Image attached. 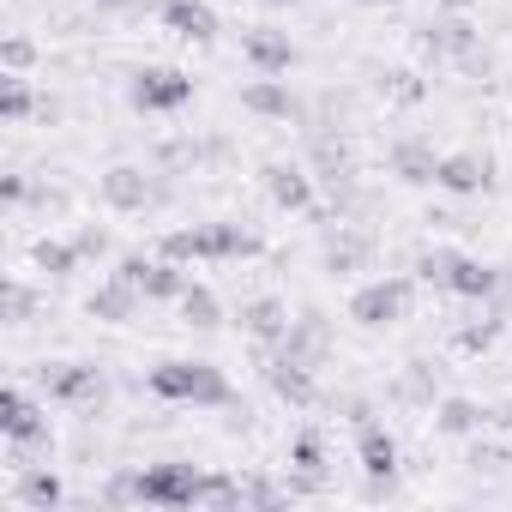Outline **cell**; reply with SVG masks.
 Returning <instances> with one entry per match:
<instances>
[{
	"label": "cell",
	"mask_w": 512,
	"mask_h": 512,
	"mask_svg": "<svg viewBox=\"0 0 512 512\" xmlns=\"http://www.w3.org/2000/svg\"><path fill=\"white\" fill-rule=\"evenodd\" d=\"M103 500L109 506H127V500H139V506H241V482L205 476L193 464H157V470L121 476Z\"/></svg>",
	"instance_id": "obj_1"
},
{
	"label": "cell",
	"mask_w": 512,
	"mask_h": 512,
	"mask_svg": "<svg viewBox=\"0 0 512 512\" xmlns=\"http://www.w3.org/2000/svg\"><path fill=\"white\" fill-rule=\"evenodd\" d=\"M169 260H253L260 253V229H247V223H193V229H169L163 247Z\"/></svg>",
	"instance_id": "obj_2"
},
{
	"label": "cell",
	"mask_w": 512,
	"mask_h": 512,
	"mask_svg": "<svg viewBox=\"0 0 512 512\" xmlns=\"http://www.w3.org/2000/svg\"><path fill=\"white\" fill-rule=\"evenodd\" d=\"M145 392L163 398V404H193V410H205V404H229V398H235L229 374L211 368V362H157V368L145 374Z\"/></svg>",
	"instance_id": "obj_3"
},
{
	"label": "cell",
	"mask_w": 512,
	"mask_h": 512,
	"mask_svg": "<svg viewBox=\"0 0 512 512\" xmlns=\"http://www.w3.org/2000/svg\"><path fill=\"white\" fill-rule=\"evenodd\" d=\"M115 278H127L145 302H181V290H187V272H181V260H169V253H127L115 266Z\"/></svg>",
	"instance_id": "obj_4"
},
{
	"label": "cell",
	"mask_w": 512,
	"mask_h": 512,
	"mask_svg": "<svg viewBox=\"0 0 512 512\" xmlns=\"http://www.w3.org/2000/svg\"><path fill=\"white\" fill-rule=\"evenodd\" d=\"M0 434H7V446H19V452L49 446V416H43V404H37L25 386H7V392H0Z\"/></svg>",
	"instance_id": "obj_5"
},
{
	"label": "cell",
	"mask_w": 512,
	"mask_h": 512,
	"mask_svg": "<svg viewBox=\"0 0 512 512\" xmlns=\"http://www.w3.org/2000/svg\"><path fill=\"white\" fill-rule=\"evenodd\" d=\"M127 97H133V109H145V115H175V109L193 103V79L175 73V67H145V73H133Z\"/></svg>",
	"instance_id": "obj_6"
},
{
	"label": "cell",
	"mask_w": 512,
	"mask_h": 512,
	"mask_svg": "<svg viewBox=\"0 0 512 512\" xmlns=\"http://www.w3.org/2000/svg\"><path fill=\"white\" fill-rule=\"evenodd\" d=\"M410 278H374V284H362L356 296H350V320L356 326H392V320H404V308H410Z\"/></svg>",
	"instance_id": "obj_7"
},
{
	"label": "cell",
	"mask_w": 512,
	"mask_h": 512,
	"mask_svg": "<svg viewBox=\"0 0 512 512\" xmlns=\"http://www.w3.org/2000/svg\"><path fill=\"white\" fill-rule=\"evenodd\" d=\"M43 392H49L55 404H67V410H97V398H103V368H97V362H55V368H43Z\"/></svg>",
	"instance_id": "obj_8"
},
{
	"label": "cell",
	"mask_w": 512,
	"mask_h": 512,
	"mask_svg": "<svg viewBox=\"0 0 512 512\" xmlns=\"http://www.w3.org/2000/svg\"><path fill=\"white\" fill-rule=\"evenodd\" d=\"M241 55H247L253 73H290V67H296V43H290V31H272V25L241 31Z\"/></svg>",
	"instance_id": "obj_9"
},
{
	"label": "cell",
	"mask_w": 512,
	"mask_h": 512,
	"mask_svg": "<svg viewBox=\"0 0 512 512\" xmlns=\"http://www.w3.org/2000/svg\"><path fill=\"white\" fill-rule=\"evenodd\" d=\"M434 187H446V193H458V199L488 193V187H494V163H488V157H476V151H446V157H440Z\"/></svg>",
	"instance_id": "obj_10"
},
{
	"label": "cell",
	"mask_w": 512,
	"mask_h": 512,
	"mask_svg": "<svg viewBox=\"0 0 512 512\" xmlns=\"http://www.w3.org/2000/svg\"><path fill=\"white\" fill-rule=\"evenodd\" d=\"M356 458H362V470L374 476V494H380V482H392L398 476V440L368 416V422H356Z\"/></svg>",
	"instance_id": "obj_11"
},
{
	"label": "cell",
	"mask_w": 512,
	"mask_h": 512,
	"mask_svg": "<svg viewBox=\"0 0 512 512\" xmlns=\"http://www.w3.org/2000/svg\"><path fill=\"white\" fill-rule=\"evenodd\" d=\"M103 199H109L115 211H145V205H157V199H163V187H157L145 169L121 163V169H109V175H103Z\"/></svg>",
	"instance_id": "obj_12"
},
{
	"label": "cell",
	"mask_w": 512,
	"mask_h": 512,
	"mask_svg": "<svg viewBox=\"0 0 512 512\" xmlns=\"http://www.w3.org/2000/svg\"><path fill=\"white\" fill-rule=\"evenodd\" d=\"M241 332L253 338V344H284V332H290V308L278 302V296H253V302H241Z\"/></svg>",
	"instance_id": "obj_13"
},
{
	"label": "cell",
	"mask_w": 512,
	"mask_h": 512,
	"mask_svg": "<svg viewBox=\"0 0 512 512\" xmlns=\"http://www.w3.org/2000/svg\"><path fill=\"white\" fill-rule=\"evenodd\" d=\"M266 193L278 211H314V175L302 163H272L266 169Z\"/></svg>",
	"instance_id": "obj_14"
},
{
	"label": "cell",
	"mask_w": 512,
	"mask_h": 512,
	"mask_svg": "<svg viewBox=\"0 0 512 512\" xmlns=\"http://www.w3.org/2000/svg\"><path fill=\"white\" fill-rule=\"evenodd\" d=\"M157 19H163L175 37H187V43H211V37H217V13L205 7V0H163Z\"/></svg>",
	"instance_id": "obj_15"
},
{
	"label": "cell",
	"mask_w": 512,
	"mask_h": 512,
	"mask_svg": "<svg viewBox=\"0 0 512 512\" xmlns=\"http://www.w3.org/2000/svg\"><path fill=\"white\" fill-rule=\"evenodd\" d=\"M241 109L247 115H266V121H290L296 115V97H290V85L278 73H260V79L241 91Z\"/></svg>",
	"instance_id": "obj_16"
},
{
	"label": "cell",
	"mask_w": 512,
	"mask_h": 512,
	"mask_svg": "<svg viewBox=\"0 0 512 512\" xmlns=\"http://www.w3.org/2000/svg\"><path fill=\"white\" fill-rule=\"evenodd\" d=\"M266 380L284 404H314V368L308 362H290V356L266 350Z\"/></svg>",
	"instance_id": "obj_17"
},
{
	"label": "cell",
	"mask_w": 512,
	"mask_h": 512,
	"mask_svg": "<svg viewBox=\"0 0 512 512\" xmlns=\"http://www.w3.org/2000/svg\"><path fill=\"white\" fill-rule=\"evenodd\" d=\"M494 290H500V278H494L482 260L458 253V266H452V278H446V296H458V302H488Z\"/></svg>",
	"instance_id": "obj_18"
},
{
	"label": "cell",
	"mask_w": 512,
	"mask_h": 512,
	"mask_svg": "<svg viewBox=\"0 0 512 512\" xmlns=\"http://www.w3.org/2000/svg\"><path fill=\"white\" fill-rule=\"evenodd\" d=\"M392 169H398V181L428 187V181L440 175V157H434V145H428V139H398V145H392Z\"/></svg>",
	"instance_id": "obj_19"
},
{
	"label": "cell",
	"mask_w": 512,
	"mask_h": 512,
	"mask_svg": "<svg viewBox=\"0 0 512 512\" xmlns=\"http://www.w3.org/2000/svg\"><path fill=\"white\" fill-rule=\"evenodd\" d=\"M434 422H440L446 434H482V428L494 422V410H482L476 398H440V404H434Z\"/></svg>",
	"instance_id": "obj_20"
},
{
	"label": "cell",
	"mask_w": 512,
	"mask_h": 512,
	"mask_svg": "<svg viewBox=\"0 0 512 512\" xmlns=\"http://www.w3.org/2000/svg\"><path fill=\"white\" fill-rule=\"evenodd\" d=\"M133 308H139V290H133L127 278H115V272H109V284L91 296V314H97V320H133Z\"/></svg>",
	"instance_id": "obj_21"
},
{
	"label": "cell",
	"mask_w": 512,
	"mask_h": 512,
	"mask_svg": "<svg viewBox=\"0 0 512 512\" xmlns=\"http://www.w3.org/2000/svg\"><path fill=\"white\" fill-rule=\"evenodd\" d=\"M181 320L199 326V332H211V326L223 320V308H217V296H211L205 284H187V290H181Z\"/></svg>",
	"instance_id": "obj_22"
},
{
	"label": "cell",
	"mask_w": 512,
	"mask_h": 512,
	"mask_svg": "<svg viewBox=\"0 0 512 512\" xmlns=\"http://www.w3.org/2000/svg\"><path fill=\"white\" fill-rule=\"evenodd\" d=\"M290 464H296V476H302L308 488H320V476H326V446H320V434H296Z\"/></svg>",
	"instance_id": "obj_23"
},
{
	"label": "cell",
	"mask_w": 512,
	"mask_h": 512,
	"mask_svg": "<svg viewBox=\"0 0 512 512\" xmlns=\"http://www.w3.org/2000/svg\"><path fill=\"white\" fill-rule=\"evenodd\" d=\"M79 260H85V253H79L73 241H49V235L37 241V266H43L49 278H67V272H79Z\"/></svg>",
	"instance_id": "obj_24"
},
{
	"label": "cell",
	"mask_w": 512,
	"mask_h": 512,
	"mask_svg": "<svg viewBox=\"0 0 512 512\" xmlns=\"http://www.w3.org/2000/svg\"><path fill=\"white\" fill-rule=\"evenodd\" d=\"M494 338H500V314H494V308H482V314H476L470 326H458V350H464V356H476V350H488Z\"/></svg>",
	"instance_id": "obj_25"
},
{
	"label": "cell",
	"mask_w": 512,
	"mask_h": 512,
	"mask_svg": "<svg viewBox=\"0 0 512 512\" xmlns=\"http://www.w3.org/2000/svg\"><path fill=\"white\" fill-rule=\"evenodd\" d=\"M19 500H25V506H61V482H55L49 470H25V476H19Z\"/></svg>",
	"instance_id": "obj_26"
},
{
	"label": "cell",
	"mask_w": 512,
	"mask_h": 512,
	"mask_svg": "<svg viewBox=\"0 0 512 512\" xmlns=\"http://www.w3.org/2000/svg\"><path fill=\"white\" fill-rule=\"evenodd\" d=\"M362 253H368V241H362V235H338V241H332V253H326V266L344 278V272H356Z\"/></svg>",
	"instance_id": "obj_27"
},
{
	"label": "cell",
	"mask_w": 512,
	"mask_h": 512,
	"mask_svg": "<svg viewBox=\"0 0 512 512\" xmlns=\"http://www.w3.org/2000/svg\"><path fill=\"white\" fill-rule=\"evenodd\" d=\"M0 109H7V121H25V115H31V85H25V73H7V97H0Z\"/></svg>",
	"instance_id": "obj_28"
},
{
	"label": "cell",
	"mask_w": 512,
	"mask_h": 512,
	"mask_svg": "<svg viewBox=\"0 0 512 512\" xmlns=\"http://www.w3.org/2000/svg\"><path fill=\"white\" fill-rule=\"evenodd\" d=\"M434 368L428 362H410V380H404V398H416V404H434Z\"/></svg>",
	"instance_id": "obj_29"
},
{
	"label": "cell",
	"mask_w": 512,
	"mask_h": 512,
	"mask_svg": "<svg viewBox=\"0 0 512 512\" xmlns=\"http://www.w3.org/2000/svg\"><path fill=\"white\" fill-rule=\"evenodd\" d=\"M0 61H7V73H25V67H31V43H25V37H7Z\"/></svg>",
	"instance_id": "obj_30"
},
{
	"label": "cell",
	"mask_w": 512,
	"mask_h": 512,
	"mask_svg": "<svg viewBox=\"0 0 512 512\" xmlns=\"http://www.w3.org/2000/svg\"><path fill=\"white\" fill-rule=\"evenodd\" d=\"M73 247L85 253V260H91V253H109V229H79V235H73Z\"/></svg>",
	"instance_id": "obj_31"
},
{
	"label": "cell",
	"mask_w": 512,
	"mask_h": 512,
	"mask_svg": "<svg viewBox=\"0 0 512 512\" xmlns=\"http://www.w3.org/2000/svg\"><path fill=\"white\" fill-rule=\"evenodd\" d=\"M97 7H109V13H133V7H145V0H97Z\"/></svg>",
	"instance_id": "obj_32"
},
{
	"label": "cell",
	"mask_w": 512,
	"mask_h": 512,
	"mask_svg": "<svg viewBox=\"0 0 512 512\" xmlns=\"http://www.w3.org/2000/svg\"><path fill=\"white\" fill-rule=\"evenodd\" d=\"M440 7H446V13H464V7H470V0H440Z\"/></svg>",
	"instance_id": "obj_33"
},
{
	"label": "cell",
	"mask_w": 512,
	"mask_h": 512,
	"mask_svg": "<svg viewBox=\"0 0 512 512\" xmlns=\"http://www.w3.org/2000/svg\"><path fill=\"white\" fill-rule=\"evenodd\" d=\"M266 7H290V0H266Z\"/></svg>",
	"instance_id": "obj_34"
},
{
	"label": "cell",
	"mask_w": 512,
	"mask_h": 512,
	"mask_svg": "<svg viewBox=\"0 0 512 512\" xmlns=\"http://www.w3.org/2000/svg\"><path fill=\"white\" fill-rule=\"evenodd\" d=\"M362 7H386V0H362Z\"/></svg>",
	"instance_id": "obj_35"
}]
</instances>
